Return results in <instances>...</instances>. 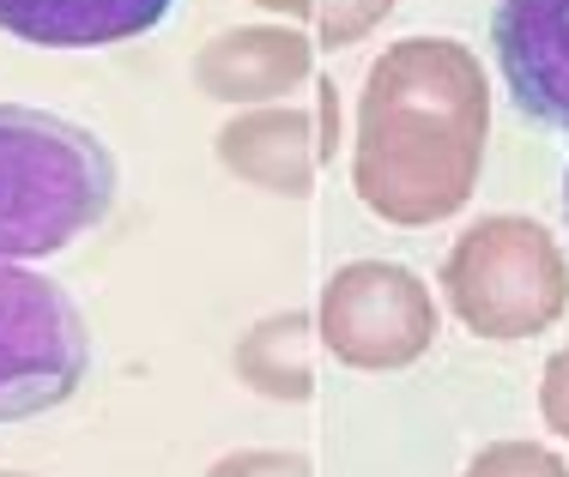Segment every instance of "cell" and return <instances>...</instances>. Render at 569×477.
Segmentation results:
<instances>
[{
  "instance_id": "1",
  "label": "cell",
  "mask_w": 569,
  "mask_h": 477,
  "mask_svg": "<svg viewBox=\"0 0 569 477\" xmlns=\"http://www.w3.org/2000/svg\"><path fill=\"white\" fill-rule=\"evenodd\" d=\"M491 133V85L467 43L406 37L363 73L351 182L388 224H442L472 200Z\"/></svg>"
},
{
  "instance_id": "2",
  "label": "cell",
  "mask_w": 569,
  "mask_h": 477,
  "mask_svg": "<svg viewBox=\"0 0 569 477\" xmlns=\"http://www.w3.org/2000/svg\"><path fill=\"white\" fill-rule=\"evenodd\" d=\"M116 200V158L91 128L0 103V261L24 266L79 242Z\"/></svg>"
},
{
  "instance_id": "3",
  "label": "cell",
  "mask_w": 569,
  "mask_h": 477,
  "mask_svg": "<svg viewBox=\"0 0 569 477\" xmlns=\"http://www.w3.org/2000/svg\"><path fill=\"white\" fill-rule=\"evenodd\" d=\"M442 296L460 326L479 338H533L563 321L569 261L546 224L533 217H479L442 261Z\"/></svg>"
},
{
  "instance_id": "4",
  "label": "cell",
  "mask_w": 569,
  "mask_h": 477,
  "mask_svg": "<svg viewBox=\"0 0 569 477\" xmlns=\"http://www.w3.org/2000/svg\"><path fill=\"white\" fill-rule=\"evenodd\" d=\"M91 369V333L73 296L31 266L0 261V424L56 412Z\"/></svg>"
},
{
  "instance_id": "5",
  "label": "cell",
  "mask_w": 569,
  "mask_h": 477,
  "mask_svg": "<svg viewBox=\"0 0 569 477\" xmlns=\"http://www.w3.org/2000/svg\"><path fill=\"white\" fill-rule=\"evenodd\" d=\"M442 333L437 296L412 266L351 261L321 284L316 338L351 369H406Z\"/></svg>"
},
{
  "instance_id": "6",
  "label": "cell",
  "mask_w": 569,
  "mask_h": 477,
  "mask_svg": "<svg viewBox=\"0 0 569 477\" xmlns=\"http://www.w3.org/2000/svg\"><path fill=\"white\" fill-rule=\"evenodd\" d=\"M491 43L515 109L569 133V0H497Z\"/></svg>"
},
{
  "instance_id": "7",
  "label": "cell",
  "mask_w": 569,
  "mask_h": 477,
  "mask_svg": "<svg viewBox=\"0 0 569 477\" xmlns=\"http://www.w3.org/2000/svg\"><path fill=\"white\" fill-rule=\"evenodd\" d=\"M316 73V37L297 24H237L194 54V85L219 103L267 109Z\"/></svg>"
},
{
  "instance_id": "8",
  "label": "cell",
  "mask_w": 569,
  "mask_h": 477,
  "mask_svg": "<svg viewBox=\"0 0 569 477\" xmlns=\"http://www.w3.org/2000/svg\"><path fill=\"white\" fill-rule=\"evenodd\" d=\"M212 152L237 182L267 187V194L303 200L316 187V121L291 103H267V109H242L219 128Z\"/></svg>"
},
{
  "instance_id": "9",
  "label": "cell",
  "mask_w": 569,
  "mask_h": 477,
  "mask_svg": "<svg viewBox=\"0 0 569 477\" xmlns=\"http://www.w3.org/2000/svg\"><path fill=\"white\" fill-rule=\"evenodd\" d=\"M176 0H0V31L37 49H110L164 24Z\"/></svg>"
},
{
  "instance_id": "10",
  "label": "cell",
  "mask_w": 569,
  "mask_h": 477,
  "mask_svg": "<svg viewBox=\"0 0 569 477\" xmlns=\"http://www.w3.org/2000/svg\"><path fill=\"white\" fill-rule=\"evenodd\" d=\"M309 338H316V315H303V308L267 315L254 333H242V345H237V375L249 380L254 393H267V399L303 405L309 393H316Z\"/></svg>"
},
{
  "instance_id": "11",
  "label": "cell",
  "mask_w": 569,
  "mask_h": 477,
  "mask_svg": "<svg viewBox=\"0 0 569 477\" xmlns=\"http://www.w3.org/2000/svg\"><path fill=\"white\" fill-rule=\"evenodd\" d=\"M273 19H309L316 24V49H351L358 37H370L376 24L395 12V0H254Z\"/></svg>"
},
{
  "instance_id": "12",
  "label": "cell",
  "mask_w": 569,
  "mask_h": 477,
  "mask_svg": "<svg viewBox=\"0 0 569 477\" xmlns=\"http://www.w3.org/2000/svg\"><path fill=\"white\" fill-rule=\"evenodd\" d=\"M460 477H569V459L539 442H491L472 454V466Z\"/></svg>"
},
{
  "instance_id": "13",
  "label": "cell",
  "mask_w": 569,
  "mask_h": 477,
  "mask_svg": "<svg viewBox=\"0 0 569 477\" xmlns=\"http://www.w3.org/2000/svg\"><path fill=\"white\" fill-rule=\"evenodd\" d=\"M207 477H316L303 454H279V447H242V454H224Z\"/></svg>"
},
{
  "instance_id": "14",
  "label": "cell",
  "mask_w": 569,
  "mask_h": 477,
  "mask_svg": "<svg viewBox=\"0 0 569 477\" xmlns=\"http://www.w3.org/2000/svg\"><path fill=\"white\" fill-rule=\"evenodd\" d=\"M539 417H546V429H558L569 442V345L539 375Z\"/></svg>"
},
{
  "instance_id": "15",
  "label": "cell",
  "mask_w": 569,
  "mask_h": 477,
  "mask_svg": "<svg viewBox=\"0 0 569 477\" xmlns=\"http://www.w3.org/2000/svg\"><path fill=\"white\" fill-rule=\"evenodd\" d=\"M316 158L333 163V145H340V98H333V79H316Z\"/></svg>"
},
{
  "instance_id": "16",
  "label": "cell",
  "mask_w": 569,
  "mask_h": 477,
  "mask_svg": "<svg viewBox=\"0 0 569 477\" xmlns=\"http://www.w3.org/2000/svg\"><path fill=\"white\" fill-rule=\"evenodd\" d=\"M563 217H569V175H563Z\"/></svg>"
},
{
  "instance_id": "17",
  "label": "cell",
  "mask_w": 569,
  "mask_h": 477,
  "mask_svg": "<svg viewBox=\"0 0 569 477\" xmlns=\"http://www.w3.org/2000/svg\"><path fill=\"white\" fill-rule=\"evenodd\" d=\"M0 477H24V471H0Z\"/></svg>"
}]
</instances>
